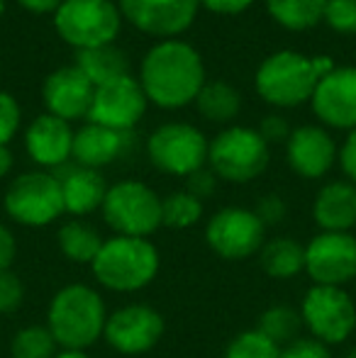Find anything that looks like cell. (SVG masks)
<instances>
[{"label": "cell", "instance_id": "1", "mask_svg": "<svg viewBox=\"0 0 356 358\" xmlns=\"http://www.w3.org/2000/svg\"><path fill=\"white\" fill-rule=\"evenodd\" d=\"M139 85L149 103L162 110H178L195 103L205 85V62L183 39L157 42L139 64Z\"/></svg>", "mask_w": 356, "mask_h": 358}, {"label": "cell", "instance_id": "2", "mask_svg": "<svg viewBox=\"0 0 356 358\" xmlns=\"http://www.w3.org/2000/svg\"><path fill=\"white\" fill-rule=\"evenodd\" d=\"M108 310L100 292L90 285L71 283L54 292L47 310V327L59 349L86 351L103 336Z\"/></svg>", "mask_w": 356, "mask_h": 358}, {"label": "cell", "instance_id": "3", "mask_svg": "<svg viewBox=\"0 0 356 358\" xmlns=\"http://www.w3.org/2000/svg\"><path fill=\"white\" fill-rule=\"evenodd\" d=\"M162 256L152 239L137 236H110L103 241L98 256L90 264L95 280L113 292L144 290L159 273Z\"/></svg>", "mask_w": 356, "mask_h": 358}, {"label": "cell", "instance_id": "4", "mask_svg": "<svg viewBox=\"0 0 356 358\" xmlns=\"http://www.w3.org/2000/svg\"><path fill=\"white\" fill-rule=\"evenodd\" d=\"M320 76L313 66V59L293 49L273 52L259 64L254 73V88L259 98L271 108H298L310 103Z\"/></svg>", "mask_w": 356, "mask_h": 358}, {"label": "cell", "instance_id": "5", "mask_svg": "<svg viewBox=\"0 0 356 358\" xmlns=\"http://www.w3.org/2000/svg\"><path fill=\"white\" fill-rule=\"evenodd\" d=\"M52 20L59 39L76 52L115 44L122 29L118 0H64Z\"/></svg>", "mask_w": 356, "mask_h": 358}, {"label": "cell", "instance_id": "6", "mask_svg": "<svg viewBox=\"0 0 356 358\" xmlns=\"http://www.w3.org/2000/svg\"><path fill=\"white\" fill-rule=\"evenodd\" d=\"M269 144L254 127L229 124L210 139L208 169L227 183H249L266 171Z\"/></svg>", "mask_w": 356, "mask_h": 358}, {"label": "cell", "instance_id": "7", "mask_svg": "<svg viewBox=\"0 0 356 358\" xmlns=\"http://www.w3.org/2000/svg\"><path fill=\"white\" fill-rule=\"evenodd\" d=\"M105 224L120 236L149 239L162 224V198L157 190L134 178L118 180L108 188L100 208Z\"/></svg>", "mask_w": 356, "mask_h": 358}, {"label": "cell", "instance_id": "8", "mask_svg": "<svg viewBox=\"0 0 356 358\" xmlns=\"http://www.w3.org/2000/svg\"><path fill=\"white\" fill-rule=\"evenodd\" d=\"M5 213L22 227H47L57 222L64 210L62 183L52 171H27L10 180L5 190Z\"/></svg>", "mask_w": 356, "mask_h": 358}, {"label": "cell", "instance_id": "9", "mask_svg": "<svg viewBox=\"0 0 356 358\" xmlns=\"http://www.w3.org/2000/svg\"><path fill=\"white\" fill-rule=\"evenodd\" d=\"M210 142L190 122H164L149 134L147 156L157 171L176 178H188L190 173L208 166Z\"/></svg>", "mask_w": 356, "mask_h": 358}, {"label": "cell", "instance_id": "10", "mask_svg": "<svg viewBox=\"0 0 356 358\" xmlns=\"http://www.w3.org/2000/svg\"><path fill=\"white\" fill-rule=\"evenodd\" d=\"M298 310L310 336L327 346L344 344L356 331V305L344 287L313 285Z\"/></svg>", "mask_w": 356, "mask_h": 358}, {"label": "cell", "instance_id": "11", "mask_svg": "<svg viewBox=\"0 0 356 358\" xmlns=\"http://www.w3.org/2000/svg\"><path fill=\"white\" fill-rule=\"evenodd\" d=\"M205 241L225 261H247L262 251L266 227L249 208H222L205 224Z\"/></svg>", "mask_w": 356, "mask_h": 358}, {"label": "cell", "instance_id": "12", "mask_svg": "<svg viewBox=\"0 0 356 358\" xmlns=\"http://www.w3.org/2000/svg\"><path fill=\"white\" fill-rule=\"evenodd\" d=\"M305 273L313 285L344 287L356 278V236L352 231H320L305 244Z\"/></svg>", "mask_w": 356, "mask_h": 358}, {"label": "cell", "instance_id": "13", "mask_svg": "<svg viewBox=\"0 0 356 358\" xmlns=\"http://www.w3.org/2000/svg\"><path fill=\"white\" fill-rule=\"evenodd\" d=\"M122 20L157 42L180 39L195 22L200 0H118Z\"/></svg>", "mask_w": 356, "mask_h": 358}, {"label": "cell", "instance_id": "14", "mask_svg": "<svg viewBox=\"0 0 356 358\" xmlns=\"http://www.w3.org/2000/svg\"><path fill=\"white\" fill-rule=\"evenodd\" d=\"M147 105L149 100L139 80L127 73L95 88L86 122L115 129V132H132L147 113Z\"/></svg>", "mask_w": 356, "mask_h": 358}, {"label": "cell", "instance_id": "15", "mask_svg": "<svg viewBox=\"0 0 356 358\" xmlns=\"http://www.w3.org/2000/svg\"><path fill=\"white\" fill-rule=\"evenodd\" d=\"M164 336V317L144 302H129L108 315L103 339L122 356H139L152 351Z\"/></svg>", "mask_w": 356, "mask_h": 358}, {"label": "cell", "instance_id": "16", "mask_svg": "<svg viewBox=\"0 0 356 358\" xmlns=\"http://www.w3.org/2000/svg\"><path fill=\"white\" fill-rule=\"evenodd\" d=\"M315 117L327 129H356V66H337L320 78L313 98Z\"/></svg>", "mask_w": 356, "mask_h": 358}, {"label": "cell", "instance_id": "17", "mask_svg": "<svg viewBox=\"0 0 356 358\" xmlns=\"http://www.w3.org/2000/svg\"><path fill=\"white\" fill-rule=\"evenodd\" d=\"M339 159V146L322 124H300L285 142V161L300 178L318 180L332 171Z\"/></svg>", "mask_w": 356, "mask_h": 358}, {"label": "cell", "instance_id": "18", "mask_svg": "<svg viewBox=\"0 0 356 358\" xmlns=\"http://www.w3.org/2000/svg\"><path fill=\"white\" fill-rule=\"evenodd\" d=\"M93 93L95 85L81 73V69L76 64L54 69L42 83L44 110L69 124L88 117Z\"/></svg>", "mask_w": 356, "mask_h": 358}, {"label": "cell", "instance_id": "19", "mask_svg": "<svg viewBox=\"0 0 356 358\" xmlns=\"http://www.w3.org/2000/svg\"><path fill=\"white\" fill-rule=\"evenodd\" d=\"M24 149L27 156L42 171H57L71 161L73 129L69 122L42 113L24 129Z\"/></svg>", "mask_w": 356, "mask_h": 358}, {"label": "cell", "instance_id": "20", "mask_svg": "<svg viewBox=\"0 0 356 358\" xmlns=\"http://www.w3.org/2000/svg\"><path fill=\"white\" fill-rule=\"evenodd\" d=\"M62 183V195H64V210L73 217H86L93 215L95 210L103 208L105 195H108L110 185L105 183L103 173L93 169H83L78 164L69 161L66 166L52 171Z\"/></svg>", "mask_w": 356, "mask_h": 358}, {"label": "cell", "instance_id": "21", "mask_svg": "<svg viewBox=\"0 0 356 358\" xmlns=\"http://www.w3.org/2000/svg\"><path fill=\"white\" fill-rule=\"evenodd\" d=\"M129 149V132H115V129L100 127V124L86 122L73 129V149L71 161L83 169L100 171L124 156Z\"/></svg>", "mask_w": 356, "mask_h": 358}, {"label": "cell", "instance_id": "22", "mask_svg": "<svg viewBox=\"0 0 356 358\" xmlns=\"http://www.w3.org/2000/svg\"><path fill=\"white\" fill-rule=\"evenodd\" d=\"M313 220L322 231H352L356 227V185L329 180L313 200Z\"/></svg>", "mask_w": 356, "mask_h": 358}, {"label": "cell", "instance_id": "23", "mask_svg": "<svg viewBox=\"0 0 356 358\" xmlns=\"http://www.w3.org/2000/svg\"><path fill=\"white\" fill-rule=\"evenodd\" d=\"M259 266L269 278L290 280L305 271V246L290 236L266 239L259 251Z\"/></svg>", "mask_w": 356, "mask_h": 358}, {"label": "cell", "instance_id": "24", "mask_svg": "<svg viewBox=\"0 0 356 358\" xmlns=\"http://www.w3.org/2000/svg\"><path fill=\"white\" fill-rule=\"evenodd\" d=\"M73 64L81 69V73L86 76L95 88L129 73L127 52L122 47H118V44H105V47L76 52V62Z\"/></svg>", "mask_w": 356, "mask_h": 358}, {"label": "cell", "instance_id": "25", "mask_svg": "<svg viewBox=\"0 0 356 358\" xmlns=\"http://www.w3.org/2000/svg\"><path fill=\"white\" fill-rule=\"evenodd\" d=\"M103 241H105V236L100 234L93 224H88L86 220H78V217L64 222L57 231L59 251H62L71 264H88L90 266L95 256H98Z\"/></svg>", "mask_w": 356, "mask_h": 358}, {"label": "cell", "instance_id": "26", "mask_svg": "<svg viewBox=\"0 0 356 358\" xmlns=\"http://www.w3.org/2000/svg\"><path fill=\"white\" fill-rule=\"evenodd\" d=\"M195 108L208 122L227 124L242 110V95L227 80H205L203 90L195 98Z\"/></svg>", "mask_w": 356, "mask_h": 358}, {"label": "cell", "instance_id": "27", "mask_svg": "<svg viewBox=\"0 0 356 358\" xmlns=\"http://www.w3.org/2000/svg\"><path fill=\"white\" fill-rule=\"evenodd\" d=\"M276 24L290 32H308L322 22L327 0H264Z\"/></svg>", "mask_w": 356, "mask_h": 358}, {"label": "cell", "instance_id": "28", "mask_svg": "<svg viewBox=\"0 0 356 358\" xmlns=\"http://www.w3.org/2000/svg\"><path fill=\"white\" fill-rule=\"evenodd\" d=\"M254 329L262 331L266 339L273 341L276 346H288L290 341L300 339L303 336V317H300L298 307H290V305H271L269 310L262 312L259 317V324Z\"/></svg>", "mask_w": 356, "mask_h": 358}, {"label": "cell", "instance_id": "29", "mask_svg": "<svg viewBox=\"0 0 356 358\" xmlns=\"http://www.w3.org/2000/svg\"><path fill=\"white\" fill-rule=\"evenodd\" d=\"M59 351L57 339L52 336L47 324H29L15 331L10 341L13 358H54Z\"/></svg>", "mask_w": 356, "mask_h": 358}, {"label": "cell", "instance_id": "30", "mask_svg": "<svg viewBox=\"0 0 356 358\" xmlns=\"http://www.w3.org/2000/svg\"><path fill=\"white\" fill-rule=\"evenodd\" d=\"M203 217V203L188 190H176V193L162 198V224L169 229H190Z\"/></svg>", "mask_w": 356, "mask_h": 358}, {"label": "cell", "instance_id": "31", "mask_svg": "<svg viewBox=\"0 0 356 358\" xmlns=\"http://www.w3.org/2000/svg\"><path fill=\"white\" fill-rule=\"evenodd\" d=\"M225 358H280V346L266 339L259 329H247L229 341Z\"/></svg>", "mask_w": 356, "mask_h": 358}, {"label": "cell", "instance_id": "32", "mask_svg": "<svg viewBox=\"0 0 356 358\" xmlns=\"http://www.w3.org/2000/svg\"><path fill=\"white\" fill-rule=\"evenodd\" d=\"M322 22L332 32L352 37L356 34V0H327Z\"/></svg>", "mask_w": 356, "mask_h": 358}, {"label": "cell", "instance_id": "33", "mask_svg": "<svg viewBox=\"0 0 356 358\" xmlns=\"http://www.w3.org/2000/svg\"><path fill=\"white\" fill-rule=\"evenodd\" d=\"M22 124V108L17 98L8 90H0V146H8L20 132Z\"/></svg>", "mask_w": 356, "mask_h": 358}, {"label": "cell", "instance_id": "34", "mask_svg": "<svg viewBox=\"0 0 356 358\" xmlns=\"http://www.w3.org/2000/svg\"><path fill=\"white\" fill-rule=\"evenodd\" d=\"M24 302V283L13 268L0 271V315H15Z\"/></svg>", "mask_w": 356, "mask_h": 358}, {"label": "cell", "instance_id": "35", "mask_svg": "<svg viewBox=\"0 0 356 358\" xmlns=\"http://www.w3.org/2000/svg\"><path fill=\"white\" fill-rule=\"evenodd\" d=\"M280 358H332V351L313 336H300L280 349Z\"/></svg>", "mask_w": 356, "mask_h": 358}, {"label": "cell", "instance_id": "36", "mask_svg": "<svg viewBox=\"0 0 356 358\" xmlns=\"http://www.w3.org/2000/svg\"><path fill=\"white\" fill-rule=\"evenodd\" d=\"M254 215H257L259 220H262V224L269 229V227H276L285 220L288 208H285V200L280 198V195L269 193V195H264V198H259V203L254 205Z\"/></svg>", "mask_w": 356, "mask_h": 358}, {"label": "cell", "instance_id": "37", "mask_svg": "<svg viewBox=\"0 0 356 358\" xmlns=\"http://www.w3.org/2000/svg\"><path fill=\"white\" fill-rule=\"evenodd\" d=\"M218 176L213 173V171L205 166V169L195 171V173H190L188 178H185V190H188L190 195H195V198L203 203V200L213 198L215 188H218Z\"/></svg>", "mask_w": 356, "mask_h": 358}, {"label": "cell", "instance_id": "38", "mask_svg": "<svg viewBox=\"0 0 356 358\" xmlns=\"http://www.w3.org/2000/svg\"><path fill=\"white\" fill-rule=\"evenodd\" d=\"M290 132H293V129H290L288 120H285L283 115H278V113L266 115V117L262 120V124H259V134H262L266 144L288 142Z\"/></svg>", "mask_w": 356, "mask_h": 358}, {"label": "cell", "instance_id": "39", "mask_svg": "<svg viewBox=\"0 0 356 358\" xmlns=\"http://www.w3.org/2000/svg\"><path fill=\"white\" fill-rule=\"evenodd\" d=\"M337 161H339V166H342L347 180H352V183L356 185V129L347 132L342 146H339V159Z\"/></svg>", "mask_w": 356, "mask_h": 358}, {"label": "cell", "instance_id": "40", "mask_svg": "<svg viewBox=\"0 0 356 358\" xmlns=\"http://www.w3.org/2000/svg\"><path fill=\"white\" fill-rule=\"evenodd\" d=\"M252 5L254 0H200V8L210 10L215 15H225V17L247 13Z\"/></svg>", "mask_w": 356, "mask_h": 358}, {"label": "cell", "instance_id": "41", "mask_svg": "<svg viewBox=\"0 0 356 358\" xmlns=\"http://www.w3.org/2000/svg\"><path fill=\"white\" fill-rule=\"evenodd\" d=\"M15 256H17V241H15V234L0 222V271L13 268Z\"/></svg>", "mask_w": 356, "mask_h": 358}, {"label": "cell", "instance_id": "42", "mask_svg": "<svg viewBox=\"0 0 356 358\" xmlns=\"http://www.w3.org/2000/svg\"><path fill=\"white\" fill-rule=\"evenodd\" d=\"M15 3L32 15H54L64 0H15Z\"/></svg>", "mask_w": 356, "mask_h": 358}, {"label": "cell", "instance_id": "43", "mask_svg": "<svg viewBox=\"0 0 356 358\" xmlns=\"http://www.w3.org/2000/svg\"><path fill=\"white\" fill-rule=\"evenodd\" d=\"M13 166H15V156H13V151H10V146H0V178L10 176Z\"/></svg>", "mask_w": 356, "mask_h": 358}, {"label": "cell", "instance_id": "44", "mask_svg": "<svg viewBox=\"0 0 356 358\" xmlns=\"http://www.w3.org/2000/svg\"><path fill=\"white\" fill-rule=\"evenodd\" d=\"M54 358H90L86 351H73V349H59Z\"/></svg>", "mask_w": 356, "mask_h": 358}, {"label": "cell", "instance_id": "45", "mask_svg": "<svg viewBox=\"0 0 356 358\" xmlns=\"http://www.w3.org/2000/svg\"><path fill=\"white\" fill-rule=\"evenodd\" d=\"M5 10H8V0H0V20H3Z\"/></svg>", "mask_w": 356, "mask_h": 358}, {"label": "cell", "instance_id": "46", "mask_svg": "<svg viewBox=\"0 0 356 358\" xmlns=\"http://www.w3.org/2000/svg\"><path fill=\"white\" fill-rule=\"evenodd\" d=\"M344 358H356V346L352 351H347V354H344Z\"/></svg>", "mask_w": 356, "mask_h": 358}]
</instances>
